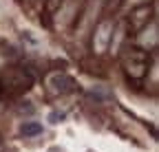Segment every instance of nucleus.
<instances>
[{
	"label": "nucleus",
	"instance_id": "nucleus-1",
	"mask_svg": "<svg viewBox=\"0 0 159 152\" xmlns=\"http://www.w3.org/2000/svg\"><path fill=\"white\" fill-rule=\"evenodd\" d=\"M38 132H42V126H40V124L27 121V124L22 126V135H38Z\"/></svg>",
	"mask_w": 159,
	"mask_h": 152
},
{
	"label": "nucleus",
	"instance_id": "nucleus-2",
	"mask_svg": "<svg viewBox=\"0 0 159 152\" xmlns=\"http://www.w3.org/2000/svg\"><path fill=\"white\" fill-rule=\"evenodd\" d=\"M0 152H5V139L0 137Z\"/></svg>",
	"mask_w": 159,
	"mask_h": 152
}]
</instances>
